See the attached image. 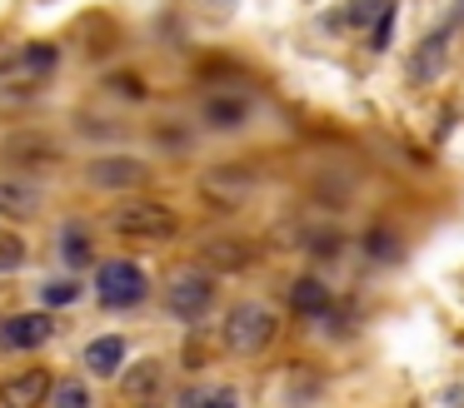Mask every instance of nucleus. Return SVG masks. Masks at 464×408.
<instances>
[{
  "label": "nucleus",
  "instance_id": "nucleus-13",
  "mask_svg": "<svg viewBox=\"0 0 464 408\" xmlns=\"http://www.w3.org/2000/svg\"><path fill=\"white\" fill-rule=\"evenodd\" d=\"M0 209L15 219H31V214H41V195L31 185H21V179H0Z\"/></svg>",
  "mask_w": 464,
  "mask_h": 408
},
{
  "label": "nucleus",
  "instance_id": "nucleus-11",
  "mask_svg": "<svg viewBox=\"0 0 464 408\" xmlns=\"http://www.w3.org/2000/svg\"><path fill=\"white\" fill-rule=\"evenodd\" d=\"M290 308H295V314H304V318L330 314V289H324L314 274L295 279V284H290Z\"/></svg>",
  "mask_w": 464,
  "mask_h": 408
},
{
  "label": "nucleus",
  "instance_id": "nucleus-15",
  "mask_svg": "<svg viewBox=\"0 0 464 408\" xmlns=\"http://www.w3.org/2000/svg\"><path fill=\"white\" fill-rule=\"evenodd\" d=\"M55 60H61V50H55V45H25V50H21V70H25L31 80L55 75Z\"/></svg>",
  "mask_w": 464,
  "mask_h": 408
},
{
  "label": "nucleus",
  "instance_id": "nucleus-2",
  "mask_svg": "<svg viewBox=\"0 0 464 408\" xmlns=\"http://www.w3.org/2000/svg\"><path fill=\"white\" fill-rule=\"evenodd\" d=\"M111 229L121 239H175L180 234V214L155 204V199H130L111 214Z\"/></svg>",
  "mask_w": 464,
  "mask_h": 408
},
{
  "label": "nucleus",
  "instance_id": "nucleus-14",
  "mask_svg": "<svg viewBox=\"0 0 464 408\" xmlns=\"http://www.w3.org/2000/svg\"><path fill=\"white\" fill-rule=\"evenodd\" d=\"M200 259H205V264H215V269H240L245 259H250V249H245V244H230V239H205V244H200Z\"/></svg>",
  "mask_w": 464,
  "mask_h": 408
},
{
  "label": "nucleus",
  "instance_id": "nucleus-6",
  "mask_svg": "<svg viewBox=\"0 0 464 408\" xmlns=\"http://www.w3.org/2000/svg\"><path fill=\"white\" fill-rule=\"evenodd\" d=\"M55 394V378L45 374V368H25L21 378H11L5 384V394H0V408H45Z\"/></svg>",
  "mask_w": 464,
  "mask_h": 408
},
{
  "label": "nucleus",
  "instance_id": "nucleus-3",
  "mask_svg": "<svg viewBox=\"0 0 464 408\" xmlns=\"http://www.w3.org/2000/svg\"><path fill=\"white\" fill-rule=\"evenodd\" d=\"M95 294L111 308H135L150 294V279H145V269L135 264V259H105V264L95 269Z\"/></svg>",
  "mask_w": 464,
  "mask_h": 408
},
{
  "label": "nucleus",
  "instance_id": "nucleus-19",
  "mask_svg": "<svg viewBox=\"0 0 464 408\" xmlns=\"http://www.w3.org/2000/svg\"><path fill=\"white\" fill-rule=\"evenodd\" d=\"M390 35H394V5L384 0V5H380V25L370 30V50H384V45H390Z\"/></svg>",
  "mask_w": 464,
  "mask_h": 408
},
{
  "label": "nucleus",
  "instance_id": "nucleus-7",
  "mask_svg": "<svg viewBox=\"0 0 464 408\" xmlns=\"http://www.w3.org/2000/svg\"><path fill=\"white\" fill-rule=\"evenodd\" d=\"M85 175H91V185H101V189H135L145 179V165L135 155H101Z\"/></svg>",
  "mask_w": 464,
  "mask_h": 408
},
{
  "label": "nucleus",
  "instance_id": "nucleus-18",
  "mask_svg": "<svg viewBox=\"0 0 464 408\" xmlns=\"http://www.w3.org/2000/svg\"><path fill=\"white\" fill-rule=\"evenodd\" d=\"M25 264V239L21 234H0V274H11V269Z\"/></svg>",
  "mask_w": 464,
  "mask_h": 408
},
{
  "label": "nucleus",
  "instance_id": "nucleus-20",
  "mask_svg": "<svg viewBox=\"0 0 464 408\" xmlns=\"http://www.w3.org/2000/svg\"><path fill=\"white\" fill-rule=\"evenodd\" d=\"M65 259H75V264H85V259H91V244H85L81 229H65Z\"/></svg>",
  "mask_w": 464,
  "mask_h": 408
},
{
  "label": "nucleus",
  "instance_id": "nucleus-21",
  "mask_svg": "<svg viewBox=\"0 0 464 408\" xmlns=\"http://www.w3.org/2000/svg\"><path fill=\"white\" fill-rule=\"evenodd\" d=\"M75 284H45V304H71Z\"/></svg>",
  "mask_w": 464,
  "mask_h": 408
},
{
  "label": "nucleus",
  "instance_id": "nucleus-9",
  "mask_svg": "<svg viewBox=\"0 0 464 408\" xmlns=\"http://www.w3.org/2000/svg\"><path fill=\"white\" fill-rule=\"evenodd\" d=\"M121 364H125V338L121 334H101V338L85 344V368H91L95 378L121 374Z\"/></svg>",
  "mask_w": 464,
  "mask_h": 408
},
{
  "label": "nucleus",
  "instance_id": "nucleus-17",
  "mask_svg": "<svg viewBox=\"0 0 464 408\" xmlns=\"http://www.w3.org/2000/svg\"><path fill=\"white\" fill-rule=\"evenodd\" d=\"M180 408H235V394L230 388H195L180 398Z\"/></svg>",
  "mask_w": 464,
  "mask_h": 408
},
{
  "label": "nucleus",
  "instance_id": "nucleus-8",
  "mask_svg": "<svg viewBox=\"0 0 464 408\" xmlns=\"http://www.w3.org/2000/svg\"><path fill=\"white\" fill-rule=\"evenodd\" d=\"M200 115H205V125H210V129H240L245 119L255 115V105L245 95H210L200 105Z\"/></svg>",
  "mask_w": 464,
  "mask_h": 408
},
{
  "label": "nucleus",
  "instance_id": "nucleus-1",
  "mask_svg": "<svg viewBox=\"0 0 464 408\" xmlns=\"http://www.w3.org/2000/svg\"><path fill=\"white\" fill-rule=\"evenodd\" d=\"M275 334H280V324H275V314L265 304H235L230 318H225V348L240 358L265 354L275 344Z\"/></svg>",
  "mask_w": 464,
  "mask_h": 408
},
{
  "label": "nucleus",
  "instance_id": "nucleus-5",
  "mask_svg": "<svg viewBox=\"0 0 464 408\" xmlns=\"http://www.w3.org/2000/svg\"><path fill=\"white\" fill-rule=\"evenodd\" d=\"M444 65H450V30H430V35L414 45L410 55V85H434V80L444 75Z\"/></svg>",
  "mask_w": 464,
  "mask_h": 408
},
{
  "label": "nucleus",
  "instance_id": "nucleus-10",
  "mask_svg": "<svg viewBox=\"0 0 464 408\" xmlns=\"http://www.w3.org/2000/svg\"><path fill=\"white\" fill-rule=\"evenodd\" d=\"M51 314H15L11 324H5V344L11 348H41L45 338H51Z\"/></svg>",
  "mask_w": 464,
  "mask_h": 408
},
{
  "label": "nucleus",
  "instance_id": "nucleus-16",
  "mask_svg": "<svg viewBox=\"0 0 464 408\" xmlns=\"http://www.w3.org/2000/svg\"><path fill=\"white\" fill-rule=\"evenodd\" d=\"M51 408H91V388L75 384V378H65V384H55Z\"/></svg>",
  "mask_w": 464,
  "mask_h": 408
},
{
  "label": "nucleus",
  "instance_id": "nucleus-4",
  "mask_svg": "<svg viewBox=\"0 0 464 408\" xmlns=\"http://www.w3.org/2000/svg\"><path fill=\"white\" fill-rule=\"evenodd\" d=\"M215 304V284L200 274V269H185V274H170V289H165V308H170L175 318H185V324H195V318H205Z\"/></svg>",
  "mask_w": 464,
  "mask_h": 408
},
{
  "label": "nucleus",
  "instance_id": "nucleus-12",
  "mask_svg": "<svg viewBox=\"0 0 464 408\" xmlns=\"http://www.w3.org/2000/svg\"><path fill=\"white\" fill-rule=\"evenodd\" d=\"M160 384H165V368L155 364V358H140V364L125 374V398H130V403H150V398L160 394Z\"/></svg>",
  "mask_w": 464,
  "mask_h": 408
}]
</instances>
